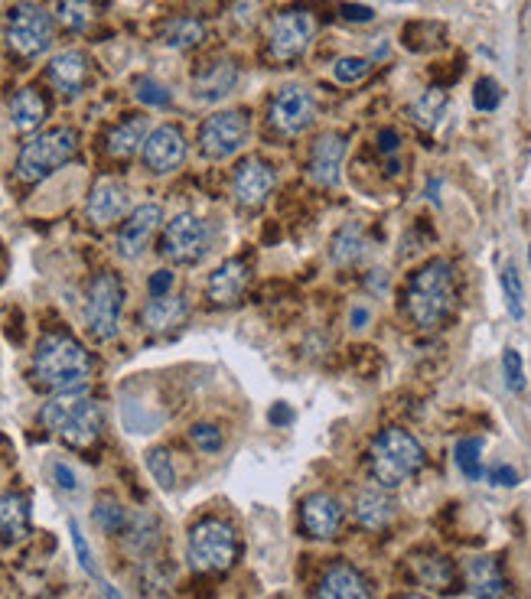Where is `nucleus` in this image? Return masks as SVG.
Masks as SVG:
<instances>
[{
  "instance_id": "f257e3e1",
  "label": "nucleus",
  "mask_w": 531,
  "mask_h": 599,
  "mask_svg": "<svg viewBox=\"0 0 531 599\" xmlns=\"http://www.w3.org/2000/svg\"><path fill=\"white\" fill-rule=\"evenodd\" d=\"M404 310L424 333L447 326L457 313V271L447 258H434L411 274L404 287Z\"/></svg>"
},
{
  "instance_id": "f03ea898",
  "label": "nucleus",
  "mask_w": 531,
  "mask_h": 599,
  "mask_svg": "<svg viewBox=\"0 0 531 599\" xmlns=\"http://www.w3.org/2000/svg\"><path fill=\"white\" fill-rule=\"evenodd\" d=\"M33 381L46 391H72L85 388L92 378V355L69 333H46L33 352Z\"/></svg>"
},
{
  "instance_id": "7ed1b4c3",
  "label": "nucleus",
  "mask_w": 531,
  "mask_h": 599,
  "mask_svg": "<svg viewBox=\"0 0 531 599\" xmlns=\"http://www.w3.org/2000/svg\"><path fill=\"white\" fill-rule=\"evenodd\" d=\"M424 463H427L424 446L417 443V437H411V433L401 430V427L382 430L369 446L372 479L388 492L401 489L404 482H411L424 469Z\"/></svg>"
},
{
  "instance_id": "20e7f679",
  "label": "nucleus",
  "mask_w": 531,
  "mask_h": 599,
  "mask_svg": "<svg viewBox=\"0 0 531 599\" xmlns=\"http://www.w3.org/2000/svg\"><path fill=\"white\" fill-rule=\"evenodd\" d=\"M238 551V534L232 525H225L222 518H202L189 528L186 541V560L189 567L199 573H225L235 567Z\"/></svg>"
},
{
  "instance_id": "39448f33",
  "label": "nucleus",
  "mask_w": 531,
  "mask_h": 599,
  "mask_svg": "<svg viewBox=\"0 0 531 599\" xmlns=\"http://www.w3.org/2000/svg\"><path fill=\"white\" fill-rule=\"evenodd\" d=\"M79 150V134L72 127H49V131L36 134L30 144H23L17 157V176L23 183H43L75 157Z\"/></svg>"
},
{
  "instance_id": "423d86ee",
  "label": "nucleus",
  "mask_w": 531,
  "mask_h": 599,
  "mask_svg": "<svg viewBox=\"0 0 531 599\" xmlns=\"http://www.w3.org/2000/svg\"><path fill=\"white\" fill-rule=\"evenodd\" d=\"M56 17L36 4V0H20L7 17V46L20 59H36L53 46Z\"/></svg>"
},
{
  "instance_id": "0eeeda50",
  "label": "nucleus",
  "mask_w": 531,
  "mask_h": 599,
  "mask_svg": "<svg viewBox=\"0 0 531 599\" xmlns=\"http://www.w3.org/2000/svg\"><path fill=\"white\" fill-rule=\"evenodd\" d=\"M124 284L118 274H98L85 293V326L98 342H111L121 329Z\"/></svg>"
},
{
  "instance_id": "6e6552de",
  "label": "nucleus",
  "mask_w": 531,
  "mask_h": 599,
  "mask_svg": "<svg viewBox=\"0 0 531 599\" xmlns=\"http://www.w3.org/2000/svg\"><path fill=\"white\" fill-rule=\"evenodd\" d=\"M212 245V228L206 219L193 212H180L173 222H167L160 238V254L173 264H196L206 258Z\"/></svg>"
},
{
  "instance_id": "1a4fd4ad",
  "label": "nucleus",
  "mask_w": 531,
  "mask_h": 599,
  "mask_svg": "<svg viewBox=\"0 0 531 599\" xmlns=\"http://www.w3.org/2000/svg\"><path fill=\"white\" fill-rule=\"evenodd\" d=\"M248 140V114L242 108L219 111L202 121L199 127V150L209 160H229Z\"/></svg>"
},
{
  "instance_id": "9d476101",
  "label": "nucleus",
  "mask_w": 531,
  "mask_h": 599,
  "mask_svg": "<svg viewBox=\"0 0 531 599\" xmlns=\"http://www.w3.org/2000/svg\"><path fill=\"white\" fill-rule=\"evenodd\" d=\"M316 33V20L307 10H284L271 20L268 33V56L274 62H297Z\"/></svg>"
},
{
  "instance_id": "9b49d317",
  "label": "nucleus",
  "mask_w": 531,
  "mask_h": 599,
  "mask_svg": "<svg viewBox=\"0 0 531 599\" xmlns=\"http://www.w3.org/2000/svg\"><path fill=\"white\" fill-rule=\"evenodd\" d=\"M316 118V98L310 88L303 85H290L284 92H277L271 101V127L277 134H303Z\"/></svg>"
},
{
  "instance_id": "f8f14e48",
  "label": "nucleus",
  "mask_w": 531,
  "mask_h": 599,
  "mask_svg": "<svg viewBox=\"0 0 531 599\" xmlns=\"http://www.w3.org/2000/svg\"><path fill=\"white\" fill-rule=\"evenodd\" d=\"M141 157H144V167L157 176H167L173 170H180L183 160H186V134L176 124L154 127L144 140Z\"/></svg>"
},
{
  "instance_id": "ddd939ff",
  "label": "nucleus",
  "mask_w": 531,
  "mask_h": 599,
  "mask_svg": "<svg viewBox=\"0 0 531 599\" xmlns=\"http://www.w3.org/2000/svg\"><path fill=\"white\" fill-rule=\"evenodd\" d=\"M277 186V173L268 160L261 157H248L238 163L235 170V180H232V193H235V202L248 212L261 209L264 202H268V196L274 193Z\"/></svg>"
},
{
  "instance_id": "4468645a",
  "label": "nucleus",
  "mask_w": 531,
  "mask_h": 599,
  "mask_svg": "<svg viewBox=\"0 0 531 599\" xmlns=\"http://www.w3.org/2000/svg\"><path fill=\"white\" fill-rule=\"evenodd\" d=\"M160 222H163V209L157 206V202L137 206L128 215V222L121 225V232H118V254H121V258H128V261L141 258L150 241H154Z\"/></svg>"
},
{
  "instance_id": "2eb2a0df",
  "label": "nucleus",
  "mask_w": 531,
  "mask_h": 599,
  "mask_svg": "<svg viewBox=\"0 0 531 599\" xmlns=\"http://www.w3.org/2000/svg\"><path fill=\"white\" fill-rule=\"evenodd\" d=\"M300 525L313 541H330L343 528V505L330 492H313L300 505Z\"/></svg>"
},
{
  "instance_id": "dca6fc26",
  "label": "nucleus",
  "mask_w": 531,
  "mask_h": 599,
  "mask_svg": "<svg viewBox=\"0 0 531 599\" xmlns=\"http://www.w3.org/2000/svg\"><path fill=\"white\" fill-rule=\"evenodd\" d=\"M248 284H251V261L248 258H229L209 274L206 297L216 303V307H232V303H238L245 297Z\"/></svg>"
},
{
  "instance_id": "f3484780",
  "label": "nucleus",
  "mask_w": 531,
  "mask_h": 599,
  "mask_svg": "<svg viewBox=\"0 0 531 599\" xmlns=\"http://www.w3.org/2000/svg\"><path fill=\"white\" fill-rule=\"evenodd\" d=\"M124 209H128V189H124L121 180L115 176H101V180L92 186V193H88V202H85V215L88 222L105 228L111 222H118Z\"/></svg>"
},
{
  "instance_id": "a211bd4d",
  "label": "nucleus",
  "mask_w": 531,
  "mask_h": 599,
  "mask_svg": "<svg viewBox=\"0 0 531 599\" xmlns=\"http://www.w3.org/2000/svg\"><path fill=\"white\" fill-rule=\"evenodd\" d=\"M346 137L343 134H323L320 140L313 144L310 150V163H307V173L316 186L330 189L339 183V170H343V160H346Z\"/></svg>"
},
{
  "instance_id": "6ab92c4d",
  "label": "nucleus",
  "mask_w": 531,
  "mask_h": 599,
  "mask_svg": "<svg viewBox=\"0 0 531 599\" xmlns=\"http://www.w3.org/2000/svg\"><path fill=\"white\" fill-rule=\"evenodd\" d=\"M88 75H92V62L82 53V49H66V53L53 56V62L46 66V79L56 88L59 95H79L88 85Z\"/></svg>"
},
{
  "instance_id": "aec40b11",
  "label": "nucleus",
  "mask_w": 531,
  "mask_h": 599,
  "mask_svg": "<svg viewBox=\"0 0 531 599\" xmlns=\"http://www.w3.org/2000/svg\"><path fill=\"white\" fill-rule=\"evenodd\" d=\"M316 599H375L365 577L349 564L326 567L320 586H316Z\"/></svg>"
},
{
  "instance_id": "412c9836",
  "label": "nucleus",
  "mask_w": 531,
  "mask_h": 599,
  "mask_svg": "<svg viewBox=\"0 0 531 599\" xmlns=\"http://www.w3.org/2000/svg\"><path fill=\"white\" fill-rule=\"evenodd\" d=\"M463 583L476 599H502L505 586H509L496 557H473L463 570Z\"/></svg>"
},
{
  "instance_id": "4be33fe9",
  "label": "nucleus",
  "mask_w": 531,
  "mask_h": 599,
  "mask_svg": "<svg viewBox=\"0 0 531 599\" xmlns=\"http://www.w3.org/2000/svg\"><path fill=\"white\" fill-rule=\"evenodd\" d=\"M235 85H238V66L232 59H216L196 72L193 95L199 101H222L225 95H232Z\"/></svg>"
},
{
  "instance_id": "5701e85b",
  "label": "nucleus",
  "mask_w": 531,
  "mask_h": 599,
  "mask_svg": "<svg viewBox=\"0 0 531 599\" xmlns=\"http://www.w3.org/2000/svg\"><path fill=\"white\" fill-rule=\"evenodd\" d=\"M352 518H356L362 528L382 531L395 521V499H391L388 489H382V486L362 489L356 495V502H352Z\"/></svg>"
},
{
  "instance_id": "b1692460",
  "label": "nucleus",
  "mask_w": 531,
  "mask_h": 599,
  "mask_svg": "<svg viewBox=\"0 0 531 599\" xmlns=\"http://www.w3.org/2000/svg\"><path fill=\"white\" fill-rule=\"evenodd\" d=\"M408 570L417 583L431 586V590H450L457 583V567L437 551H414L408 557Z\"/></svg>"
},
{
  "instance_id": "393cba45",
  "label": "nucleus",
  "mask_w": 531,
  "mask_h": 599,
  "mask_svg": "<svg viewBox=\"0 0 531 599\" xmlns=\"http://www.w3.org/2000/svg\"><path fill=\"white\" fill-rule=\"evenodd\" d=\"M56 437H62V443L72 446V450H92L101 437V407L88 398Z\"/></svg>"
},
{
  "instance_id": "a878e982",
  "label": "nucleus",
  "mask_w": 531,
  "mask_h": 599,
  "mask_svg": "<svg viewBox=\"0 0 531 599\" xmlns=\"http://www.w3.org/2000/svg\"><path fill=\"white\" fill-rule=\"evenodd\" d=\"M186 316H189L186 300L167 293V297H154V300L147 303L144 313H141V320H144V326L150 329V333L167 336V333H176V329L186 323Z\"/></svg>"
},
{
  "instance_id": "bb28decb",
  "label": "nucleus",
  "mask_w": 531,
  "mask_h": 599,
  "mask_svg": "<svg viewBox=\"0 0 531 599\" xmlns=\"http://www.w3.org/2000/svg\"><path fill=\"white\" fill-rule=\"evenodd\" d=\"M30 538V502L27 495L7 492L0 495V541L20 544Z\"/></svg>"
},
{
  "instance_id": "cd10ccee",
  "label": "nucleus",
  "mask_w": 531,
  "mask_h": 599,
  "mask_svg": "<svg viewBox=\"0 0 531 599\" xmlns=\"http://www.w3.org/2000/svg\"><path fill=\"white\" fill-rule=\"evenodd\" d=\"M49 114V101L40 88H20V92L10 98V121H14L17 131L30 134L36 131Z\"/></svg>"
},
{
  "instance_id": "c85d7f7f",
  "label": "nucleus",
  "mask_w": 531,
  "mask_h": 599,
  "mask_svg": "<svg viewBox=\"0 0 531 599\" xmlns=\"http://www.w3.org/2000/svg\"><path fill=\"white\" fill-rule=\"evenodd\" d=\"M144 140H147V118H128L108 131L105 154L115 160H128L144 147Z\"/></svg>"
},
{
  "instance_id": "c756f323",
  "label": "nucleus",
  "mask_w": 531,
  "mask_h": 599,
  "mask_svg": "<svg viewBox=\"0 0 531 599\" xmlns=\"http://www.w3.org/2000/svg\"><path fill=\"white\" fill-rule=\"evenodd\" d=\"M88 401V391L85 388H72V391H56L53 398H49L46 404H43V411H40V420H43V427L46 430H53V433H59L62 427L69 424V420L75 417V411Z\"/></svg>"
},
{
  "instance_id": "7c9ffc66",
  "label": "nucleus",
  "mask_w": 531,
  "mask_h": 599,
  "mask_svg": "<svg viewBox=\"0 0 531 599\" xmlns=\"http://www.w3.org/2000/svg\"><path fill=\"white\" fill-rule=\"evenodd\" d=\"M365 251H369V238H365V228L359 222H349L343 225L339 232L333 235L330 241V258L339 264V267H352L365 258Z\"/></svg>"
},
{
  "instance_id": "2f4dec72",
  "label": "nucleus",
  "mask_w": 531,
  "mask_h": 599,
  "mask_svg": "<svg viewBox=\"0 0 531 599\" xmlns=\"http://www.w3.org/2000/svg\"><path fill=\"white\" fill-rule=\"evenodd\" d=\"M160 40L170 49H193L206 40V27H202V20H196V17H173L163 23Z\"/></svg>"
},
{
  "instance_id": "473e14b6",
  "label": "nucleus",
  "mask_w": 531,
  "mask_h": 599,
  "mask_svg": "<svg viewBox=\"0 0 531 599\" xmlns=\"http://www.w3.org/2000/svg\"><path fill=\"white\" fill-rule=\"evenodd\" d=\"M447 101L450 98H447L444 88H427V92L411 105V121L421 127V131H434V127L444 121Z\"/></svg>"
},
{
  "instance_id": "72a5a7b5",
  "label": "nucleus",
  "mask_w": 531,
  "mask_h": 599,
  "mask_svg": "<svg viewBox=\"0 0 531 599\" xmlns=\"http://www.w3.org/2000/svg\"><path fill=\"white\" fill-rule=\"evenodd\" d=\"M401 36H404V46H408L411 53H431V49H437L440 43H444L447 27L437 20H417V23H408Z\"/></svg>"
},
{
  "instance_id": "f704fd0d",
  "label": "nucleus",
  "mask_w": 531,
  "mask_h": 599,
  "mask_svg": "<svg viewBox=\"0 0 531 599\" xmlns=\"http://www.w3.org/2000/svg\"><path fill=\"white\" fill-rule=\"evenodd\" d=\"M95 17L92 0H56V23L69 33H82Z\"/></svg>"
},
{
  "instance_id": "c9c22d12",
  "label": "nucleus",
  "mask_w": 531,
  "mask_h": 599,
  "mask_svg": "<svg viewBox=\"0 0 531 599\" xmlns=\"http://www.w3.org/2000/svg\"><path fill=\"white\" fill-rule=\"evenodd\" d=\"M95 521L101 528H105L108 534H124V528H128V512H124V505L115 499V495H98L95 502Z\"/></svg>"
},
{
  "instance_id": "e433bc0d",
  "label": "nucleus",
  "mask_w": 531,
  "mask_h": 599,
  "mask_svg": "<svg viewBox=\"0 0 531 599\" xmlns=\"http://www.w3.org/2000/svg\"><path fill=\"white\" fill-rule=\"evenodd\" d=\"M457 466L466 479H483V437H463L457 443Z\"/></svg>"
},
{
  "instance_id": "4c0bfd02",
  "label": "nucleus",
  "mask_w": 531,
  "mask_h": 599,
  "mask_svg": "<svg viewBox=\"0 0 531 599\" xmlns=\"http://www.w3.org/2000/svg\"><path fill=\"white\" fill-rule=\"evenodd\" d=\"M124 531H128V544L134 547V551H141V554H147L150 551V547H157V518L154 515H147V512H141V515H137L134 521H128V528H124Z\"/></svg>"
},
{
  "instance_id": "58836bf2",
  "label": "nucleus",
  "mask_w": 531,
  "mask_h": 599,
  "mask_svg": "<svg viewBox=\"0 0 531 599\" xmlns=\"http://www.w3.org/2000/svg\"><path fill=\"white\" fill-rule=\"evenodd\" d=\"M372 75V59L365 56H343L333 62V79L339 85H359Z\"/></svg>"
},
{
  "instance_id": "ea45409f",
  "label": "nucleus",
  "mask_w": 531,
  "mask_h": 599,
  "mask_svg": "<svg viewBox=\"0 0 531 599\" xmlns=\"http://www.w3.org/2000/svg\"><path fill=\"white\" fill-rule=\"evenodd\" d=\"M502 293H505V307H509L512 320H522L525 316V287H522V274H518L515 264H509L502 271Z\"/></svg>"
},
{
  "instance_id": "a19ab883",
  "label": "nucleus",
  "mask_w": 531,
  "mask_h": 599,
  "mask_svg": "<svg viewBox=\"0 0 531 599\" xmlns=\"http://www.w3.org/2000/svg\"><path fill=\"white\" fill-rule=\"evenodd\" d=\"M147 469L150 476H154V482L160 489H173L176 486V469H173V456L163 450V446H154V450L147 453Z\"/></svg>"
},
{
  "instance_id": "79ce46f5",
  "label": "nucleus",
  "mask_w": 531,
  "mask_h": 599,
  "mask_svg": "<svg viewBox=\"0 0 531 599\" xmlns=\"http://www.w3.org/2000/svg\"><path fill=\"white\" fill-rule=\"evenodd\" d=\"M502 378H505V388L522 394L525 391V362H522V352L518 349H505L502 352Z\"/></svg>"
},
{
  "instance_id": "37998d69",
  "label": "nucleus",
  "mask_w": 531,
  "mask_h": 599,
  "mask_svg": "<svg viewBox=\"0 0 531 599\" xmlns=\"http://www.w3.org/2000/svg\"><path fill=\"white\" fill-rule=\"evenodd\" d=\"M473 105L479 111H496L502 105V85L496 79H479L473 88Z\"/></svg>"
},
{
  "instance_id": "c03bdc74",
  "label": "nucleus",
  "mask_w": 531,
  "mask_h": 599,
  "mask_svg": "<svg viewBox=\"0 0 531 599\" xmlns=\"http://www.w3.org/2000/svg\"><path fill=\"white\" fill-rule=\"evenodd\" d=\"M189 440L193 446H199L202 453H219L222 450V430L212 427V424H196L189 430Z\"/></svg>"
},
{
  "instance_id": "a18cd8bd",
  "label": "nucleus",
  "mask_w": 531,
  "mask_h": 599,
  "mask_svg": "<svg viewBox=\"0 0 531 599\" xmlns=\"http://www.w3.org/2000/svg\"><path fill=\"white\" fill-rule=\"evenodd\" d=\"M137 101H144L150 108H163V105H170V88H163L154 79H141L137 82Z\"/></svg>"
},
{
  "instance_id": "49530a36",
  "label": "nucleus",
  "mask_w": 531,
  "mask_h": 599,
  "mask_svg": "<svg viewBox=\"0 0 531 599\" xmlns=\"http://www.w3.org/2000/svg\"><path fill=\"white\" fill-rule=\"evenodd\" d=\"M69 534H72V544H75V554H79V564H82V570L88 573V577H98V564H95V557H92V551H88V544H85V534H82V528H79V521H69Z\"/></svg>"
},
{
  "instance_id": "de8ad7c7",
  "label": "nucleus",
  "mask_w": 531,
  "mask_h": 599,
  "mask_svg": "<svg viewBox=\"0 0 531 599\" xmlns=\"http://www.w3.org/2000/svg\"><path fill=\"white\" fill-rule=\"evenodd\" d=\"M339 17L349 20V23H372L375 10L365 7V4H343V7H339Z\"/></svg>"
},
{
  "instance_id": "09e8293b",
  "label": "nucleus",
  "mask_w": 531,
  "mask_h": 599,
  "mask_svg": "<svg viewBox=\"0 0 531 599\" xmlns=\"http://www.w3.org/2000/svg\"><path fill=\"white\" fill-rule=\"evenodd\" d=\"M486 479L492 482V486H502V489L518 486V473H515L512 466H492L489 473H486Z\"/></svg>"
},
{
  "instance_id": "8fccbe9b",
  "label": "nucleus",
  "mask_w": 531,
  "mask_h": 599,
  "mask_svg": "<svg viewBox=\"0 0 531 599\" xmlns=\"http://www.w3.org/2000/svg\"><path fill=\"white\" fill-rule=\"evenodd\" d=\"M173 287V274L170 271H157L150 277V297H167Z\"/></svg>"
},
{
  "instance_id": "3c124183",
  "label": "nucleus",
  "mask_w": 531,
  "mask_h": 599,
  "mask_svg": "<svg viewBox=\"0 0 531 599\" xmlns=\"http://www.w3.org/2000/svg\"><path fill=\"white\" fill-rule=\"evenodd\" d=\"M53 476H56V482H59V489H66V492H75L79 489V482H75V473L66 466V463H56L53 466Z\"/></svg>"
},
{
  "instance_id": "603ef678",
  "label": "nucleus",
  "mask_w": 531,
  "mask_h": 599,
  "mask_svg": "<svg viewBox=\"0 0 531 599\" xmlns=\"http://www.w3.org/2000/svg\"><path fill=\"white\" fill-rule=\"evenodd\" d=\"M271 424H277V427H287V424H294V411H290V404H284V401H277L274 407H271Z\"/></svg>"
},
{
  "instance_id": "864d4df0",
  "label": "nucleus",
  "mask_w": 531,
  "mask_h": 599,
  "mask_svg": "<svg viewBox=\"0 0 531 599\" xmlns=\"http://www.w3.org/2000/svg\"><path fill=\"white\" fill-rule=\"evenodd\" d=\"M398 144H401V137H398V131H391V127H385V131L378 134V147H382V154H395Z\"/></svg>"
},
{
  "instance_id": "5fc2aeb1",
  "label": "nucleus",
  "mask_w": 531,
  "mask_h": 599,
  "mask_svg": "<svg viewBox=\"0 0 531 599\" xmlns=\"http://www.w3.org/2000/svg\"><path fill=\"white\" fill-rule=\"evenodd\" d=\"M349 323H352V329H362L365 323H369V310H365V307H356V310L349 313Z\"/></svg>"
},
{
  "instance_id": "6e6d98bb",
  "label": "nucleus",
  "mask_w": 531,
  "mask_h": 599,
  "mask_svg": "<svg viewBox=\"0 0 531 599\" xmlns=\"http://www.w3.org/2000/svg\"><path fill=\"white\" fill-rule=\"evenodd\" d=\"M101 593H105V599H124L111 583H101Z\"/></svg>"
},
{
  "instance_id": "4d7b16f0",
  "label": "nucleus",
  "mask_w": 531,
  "mask_h": 599,
  "mask_svg": "<svg viewBox=\"0 0 531 599\" xmlns=\"http://www.w3.org/2000/svg\"><path fill=\"white\" fill-rule=\"evenodd\" d=\"M401 599H431V596H424V593H404Z\"/></svg>"
},
{
  "instance_id": "13d9d810",
  "label": "nucleus",
  "mask_w": 531,
  "mask_h": 599,
  "mask_svg": "<svg viewBox=\"0 0 531 599\" xmlns=\"http://www.w3.org/2000/svg\"><path fill=\"white\" fill-rule=\"evenodd\" d=\"M528 261H531V248H528Z\"/></svg>"
}]
</instances>
